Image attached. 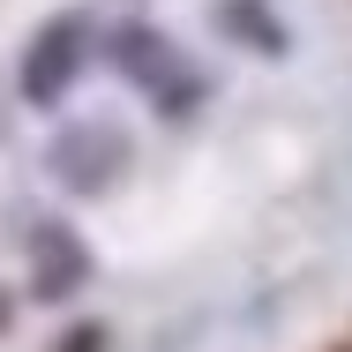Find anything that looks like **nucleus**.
Returning <instances> with one entry per match:
<instances>
[{"instance_id":"1","label":"nucleus","mask_w":352,"mask_h":352,"mask_svg":"<svg viewBox=\"0 0 352 352\" xmlns=\"http://www.w3.org/2000/svg\"><path fill=\"white\" fill-rule=\"evenodd\" d=\"M105 53H113V68L150 98V113H165V120H195V113H203V90H210V82L180 60V45H173L165 30H150V23H120Z\"/></svg>"},{"instance_id":"2","label":"nucleus","mask_w":352,"mask_h":352,"mask_svg":"<svg viewBox=\"0 0 352 352\" xmlns=\"http://www.w3.org/2000/svg\"><path fill=\"white\" fill-rule=\"evenodd\" d=\"M128 165H135V150H128L120 128H105V120L60 128L53 150H45V173H53L68 195H113V188L128 180Z\"/></svg>"},{"instance_id":"3","label":"nucleus","mask_w":352,"mask_h":352,"mask_svg":"<svg viewBox=\"0 0 352 352\" xmlns=\"http://www.w3.org/2000/svg\"><path fill=\"white\" fill-rule=\"evenodd\" d=\"M82 68H90V15H53V23L23 45L15 90H23V105H60Z\"/></svg>"},{"instance_id":"4","label":"nucleus","mask_w":352,"mask_h":352,"mask_svg":"<svg viewBox=\"0 0 352 352\" xmlns=\"http://www.w3.org/2000/svg\"><path fill=\"white\" fill-rule=\"evenodd\" d=\"M82 278H90V248L75 240L68 225H30V292L38 300H75L82 292Z\"/></svg>"},{"instance_id":"5","label":"nucleus","mask_w":352,"mask_h":352,"mask_svg":"<svg viewBox=\"0 0 352 352\" xmlns=\"http://www.w3.org/2000/svg\"><path fill=\"white\" fill-rule=\"evenodd\" d=\"M217 30H225L232 45L263 53V60H278V53H285V23L270 15V0H217Z\"/></svg>"},{"instance_id":"6","label":"nucleus","mask_w":352,"mask_h":352,"mask_svg":"<svg viewBox=\"0 0 352 352\" xmlns=\"http://www.w3.org/2000/svg\"><path fill=\"white\" fill-rule=\"evenodd\" d=\"M105 345H113L105 322H75V330H60V345H53V352H105Z\"/></svg>"},{"instance_id":"7","label":"nucleus","mask_w":352,"mask_h":352,"mask_svg":"<svg viewBox=\"0 0 352 352\" xmlns=\"http://www.w3.org/2000/svg\"><path fill=\"white\" fill-rule=\"evenodd\" d=\"M8 315H15V300H8V292H0V338H8Z\"/></svg>"}]
</instances>
